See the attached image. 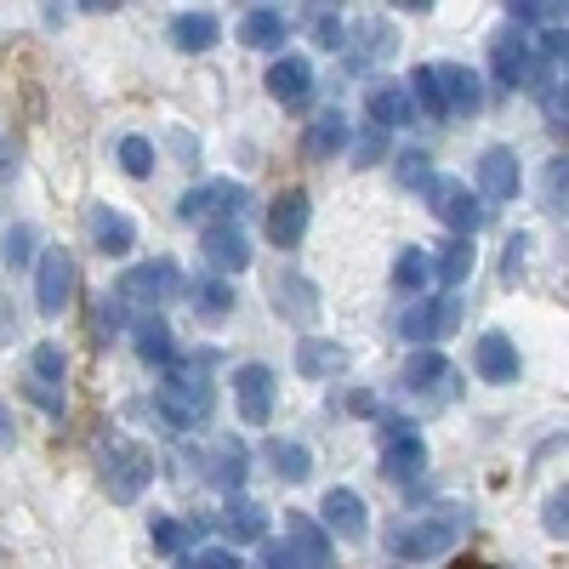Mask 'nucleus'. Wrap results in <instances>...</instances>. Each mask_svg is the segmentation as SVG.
<instances>
[{"instance_id":"nucleus-42","label":"nucleus","mask_w":569,"mask_h":569,"mask_svg":"<svg viewBox=\"0 0 569 569\" xmlns=\"http://www.w3.org/2000/svg\"><path fill=\"white\" fill-rule=\"evenodd\" d=\"M564 154L558 160H547V171H541V188H547V211H564Z\"/></svg>"},{"instance_id":"nucleus-7","label":"nucleus","mask_w":569,"mask_h":569,"mask_svg":"<svg viewBox=\"0 0 569 569\" xmlns=\"http://www.w3.org/2000/svg\"><path fill=\"white\" fill-rule=\"evenodd\" d=\"M74 285H81L74 251H63V245H46V251L35 257V302H40V313L58 319L74 302Z\"/></svg>"},{"instance_id":"nucleus-44","label":"nucleus","mask_w":569,"mask_h":569,"mask_svg":"<svg viewBox=\"0 0 569 569\" xmlns=\"http://www.w3.org/2000/svg\"><path fill=\"white\" fill-rule=\"evenodd\" d=\"M183 569H239V558H234V553H222V547H206V553H194Z\"/></svg>"},{"instance_id":"nucleus-45","label":"nucleus","mask_w":569,"mask_h":569,"mask_svg":"<svg viewBox=\"0 0 569 569\" xmlns=\"http://www.w3.org/2000/svg\"><path fill=\"white\" fill-rule=\"evenodd\" d=\"M313 40H319V46H336V40H342V17L319 7V17H313Z\"/></svg>"},{"instance_id":"nucleus-26","label":"nucleus","mask_w":569,"mask_h":569,"mask_svg":"<svg viewBox=\"0 0 569 569\" xmlns=\"http://www.w3.org/2000/svg\"><path fill=\"white\" fill-rule=\"evenodd\" d=\"M422 467H428V438H422V433L387 438V450H382V473H387V479H416Z\"/></svg>"},{"instance_id":"nucleus-18","label":"nucleus","mask_w":569,"mask_h":569,"mask_svg":"<svg viewBox=\"0 0 569 569\" xmlns=\"http://www.w3.org/2000/svg\"><path fill=\"white\" fill-rule=\"evenodd\" d=\"M438 91H444V114H467V120H473V114L484 109L479 74L461 69V63H444V69H438Z\"/></svg>"},{"instance_id":"nucleus-14","label":"nucleus","mask_w":569,"mask_h":569,"mask_svg":"<svg viewBox=\"0 0 569 569\" xmlns=\"http://www.w3.org/2000/svg\"><path fill=\"white\" fill-rule=\"evenodd\" d=\"M200 251H206V262L217 268V280H222V274H245V268H251V239H245V228H239V222H222V228H206Z\"/></svg>"},{"instance_id":"nucleus-21","label":"nucleus","mask_w":569,"mask_h":569,"mask_svg":"<svg viewBox=\"0 0 569 569\" xmlns=\"http://www.w3.org/2000/svg\"><path fill=\"white\" fill-rule=\"evenodd\" d=\"M285 12L280 7H251L239 17V46H257V52H285Z\"/></svg>"},{"instance_id":"nucleus-49","label":"nucleus","mask_w":569,"mask_h":569,"mask_svg":"<svg viewBox=\"0 0 569 569\" xmlns=\"http://www.w3.org/2000/svg\"><path fill=\"white\" fill-rule=\"evenodd\" d=\"M12 171H17V148L7 143V148H0V177H12Z\"/></svg>"},{"instance_id":"nucleus-40","label":"nucleus","mask_w":569,"mask_h":569,"mask_svg":"<svg viewBox=\"0 0 569 569\" xmlns=\"http://www.w3.org/2000/svg\"><path fill=\"white\" fill-rule=\"evenodd\" d=\"M507 12H512L507 29H535V23L553 29V23H564V7H547V0H518V7H507Z\"/></svg>"},{"instance_id":"nucleus-9","label":"nucleus","mask_w":569,"mask_h":569,"mask_svg":"<svg viewBox=\"0 0 569 569\" xmlns=\"http://www.w3.org/2000/svg\"><path fill=\"white\" fill-rule=\"evenodd\" d=\"M450 331H461V296L456 290H444V296H422L405 319H399V336L405 342H416V348H428V342H438V336H450Z\"/></svg>"},{"instance_id":"nucleus-19","label":"nucleus","mask_w":569,"mask_h":569,"mask_svg":"<svg viewBox=\"0 0 569 569\" xmlns=\"http://www.w3.org/2000/svg\"><path fill=\"white\" fill-rule=\"evenodd\" d=\"M319 530H336L342 541H364V530H370V518H364V502L354 496V490H325V524H319Z\"/></svg>"},{"instance_id":"nucleus-23","label":"nucleus","mask_w":569,"mask_h":569,"mask_svg":"<svg viewBox=\"0 0 569 569\" xmlns=\"http://www.w3.org/2000/svg\"><path fill=\"white\" fill-rule=\"evenodd\" d=\"M274 308L290 319V325H313V319H319V290H313V280L280 274L274 280Z\"/></svg>"},{"instance_id":"nucleus-12","label":"nucleus","mask_w":569,"mask_h":569,"mask_svg":"<svg viewBox=\"0 0 569 569\" xmlns=\"http://www.w3.org/2000/svg\"><path fill=\"white\" fill-rule=\"evenodd\" d=\"M262 86H268V97H274V103H285V109H308V103H313V63L285 52V58L268 63Z\"/></svg>"},{"instance_id":"nucleus-38","label":"nucleus","mask_w":569,"mask_h":569,"mask_svg":"<svg viewBox=\"0 0 569 569\" xmlns=\"http://www.w3.org/2000/svg\"><path fill=\"white\" fill-rule=\"evenodd\" d=\"M405 97H416V103H422V114H428V120H444V91H438V69H428V63L416 69V74H410V91H405ZM416 103H410V109H416Z\"/></svg>"},{"instance_id":"nucleus-34","label":"nucleus","mask_w":569,"mask_h":569,"mask_svg":"<svg viewBox=\"0 0 569 569\" xmlns=\"http://www.w3.org/2000/svg\"><path fill=\"white\" fill-rule=\"evenodd\" d=\"M222 530H228L234 541H262L268 535V512L257 502H234L228 512H222Z\"/></svg>"},{"instance_id":"nucleus-1","label":"nucleus","mask_w":569,"mask_h":569,"mask_svg":"<svg viewBox=\"0 0 569 569\" xmlns=\"http://www.w3.org/2000/svg\"><path fill=\"white\" fill-rule=\"evenodd\" d=\"M467 530H473V512L467 507H433V512H416L405 524L387 530V558L399 564H433L444 553H456Z\"/></svg>"},{"instance_id":"nucleus-22","label":"nucleus","mask_w":569,"mask_h":569,"mask_svg":"<svg viewBox=\"0 0 569 569\" xmlns=\"http://www.w3.org/2000/svg\"><path fill=\"white\" fill-rule=\"evenodd\" d=\"M137 336V354H143V364H154V370H177V342H171V325L160 313H143L137 325H132Z\"/></svg>"},{"instance_id":"nucleus-16","label":"nucleus","mask_w":569,"mask_h":569,"mask_svg":"<svg viewBox=\"0 0 569 569\" xmlns=\"http://www.w3.org/2000/svg\"><path fill=\"white\" fill-rule=\"evenodd\" d=\"M518 183H524V171H518L512 148H484V154H479V194H484V200H512Z\"/></svg>"},{"instance_id":"nucleus-48","label":"nucleus","mask_w":569,"mask_h":569,"mask_svg":"<svg viewBox=\"0 0 569 569\" xmlns=\"http://www.w3.org/2000/svg\"><path fill=\"white\" fill-rule=\"evenodd\" d=\"M564 512H569V496L558 490V496L547 502V518H541V524H547V535H564V530H569V518H564Z\"/></svg>"},{"instance_id":"nucleus-17","label":"nucleus","mask_w":569,"mask_h":569,"mask_svg":"<svg viewBox=\"0 0 569 569\" xmlns=\"http://www.w3.org/2000/svg\"><path fill=\"white\" fill-rule=\"evenodd\" d=\"M285 547L296 553L302 569H331V535L308 512H285Z\"/></svg>"},{"instance_id":"nucleus-8","label":"nucleus","mask_w":569,"mask_h":569,"mask_svg":"<svg viewBox=\"0 0 569 569\" xmlns=\"http://www.w3.org/2000/svg\"><path fill=\"white\" fill-rule=\"evenodd\" d=\"M63 370H69L63 348L58 342H40L29 354V376H23V399H35L52 422H63Z\"/></svg>"},{"instance_id":"nucleus-15","label":"nucleus","mask_w":569,"mask_h":569,"mask_svg":"<svg viewBox=\"0 0 569 569\" xmlns=\"http://www.w3.org/2000/svg\"><path fill=\"white\" fill-rule=\"evenodd\" d=\"M473 370L484 382H496V387H507V382H518V370H524V359H518V348H512V336H502V331H490V336H479L473 342Z\"/></svg>"},{"instance_id":"nucleus-36","label":"nucleus","mask_w":569,"mask_h":569,"mask_svg":"<svg viewBox=\"0 0 569 569\" xmlns=\"http://www.w3.org/2000/svg\"><path fill=\"white\" fill-rule=\"evenodd\" d=\"M428 280H433V257L428 251H399V262H393V290L416 296Z\"/></svg>"},{"instance_id":"nucleus-37","label":"nucleus","mask_w":569,"mask_h":569,"mask_svg":"<svg viewBox=\"0 0 569 569\" xmlns=\"http://www.w3.org/2000/svg\"><path fill=\"white\" fill-rule=\"evenodd\" d=\"M188 302H194V313H228L234 308V285H222L217 274H200L188 285Z\"/></svg>"},{"instance_id":"nucleus-27","label":"nucleus","mask_w":569,"mask_h":569,"mask_svg":"<svg viewBox=\"0 0 569 569\" xmlns=\"http://www.w3.org/2000/svg\"><path fill=\"white\" fill-rule=\"evenodd\" d=\"M364 109H370V126H376V132H393V126H405V120L416 114L410 97H405V86H376V91L364 97Z\"/></svg>"},{"instance_id":"nucleus-20","label":"nucleus","mask_w":569,"mask_h":569,"mask_svg":"<svg viewBox=\"0 0 569 569\" xmlns=\"http://www.w3.org/2000/svg\"><path fill=\"white\" fill-rule=\"evenodd\" d=\"M530 46H524V35H518V29H502L496 35V46H490V69H496V81L512 91V86H524L530 81Z\"/></svg>"},{"instance_id":"nucleus-13","label":"nucleus","mask_w":569,"mask_h":569,"mask_svg":"<svg viewBox=\"0 0 569 569\" xmlns=\"http://www.w3.org/2000/svg\"><path fill=\"white\" fill-rule=\"evenodd\" d=\"M405 393H416V399H450L456 393V364L444 354H433V348H422L405 364Z\"/></svg>"},{"instance_id":"nucleus-10","label":"nucleus","mask_w":569,"mask_h":569,"mask_svg":"<svg viewBox=\"0 0 569 569\" xmlns=\"http://www.w3.org/2000/svg\"><path fill=\"white\" fill-rule=\"evenodd\" d=\"M274 393H280V376L268 364H239L234 370V405H239V422L262 428L274 416Z\"/></svg>"},{"instance_id":"nucleus-35","label":"nucleus","mask_w":569,"mask_h":569,"mask_svg":"<svg viewBox=\"0 0 569 569\" xmlns=\"http://www.w3.org/2000/svg\"><path fill=\"white\" fill-rule=\"evenodd\" d=\"M0 262L7 268H29L35 262V228L29 222H7V228H0Z\"/></svg>"},{"instance_id":"nucleus-3","label":"nucleus","mask_w":569,"mask_h":569,"mask_svg":"<svg viewBox=\"0 0 569 569\" xmlns=\"http://www.w3.org/2000/svg\"><path fill=\"white\" fill-rule=\"evenodd\" d=\"M211 376L206 370H171V376L160 382V393H154V410L165 416V428H177V433H188V428H206L211 422Z\"/></svg>"},{"instance_id":"nucleus-33","label":"nucleus","mask_w":569,"mask_h":569,"mask_svg":"<svg viewBox=\"0 0 569 569\" xmlns=\"http://www.w3.org/2000/svg\"><path fill=\"white\" fill-rule=\"evenodd\" d=\"M473 268H479L473 239H450V251L438 257V268H433V274H438L444 285H467V280H473Z\"/></svg>"},{"instance_id":"nucleus-46","label":"nucleus","mask_w":569,"mask_h":569,"mask_svg":"<svg viewBox=\"0 0 569 569\" xmlns=\"http://www.w3.org/2000/svg\"><path fill=\"white\" fill-rule=\"evenodd\" d=\"M428 177H433V171H428V154H405V160H399V183H405V188L428 183Z\"/></svg>"},{"instance_id":"nucleus-29","label":"nucleus","mask_w":569,"mask_h":569,"mask_svg":"<svg viewBox=\"0 0 569 569\" xmlns=\"http://www.w3.org/2000/svg\"><path fill=\"white\" fill-rule=\"evenodd\" d=\"M217 17L211 12H183L177 23H171V46H177V52H211L217 46Z\"/></svg>"},{"instance_id":"nucleus-39","label":"nucleus","mask_w":569,"mask_h":569,"mask_svg":"<svg viewBox=\"0 0 569 569\" xmlns=\"http://www.w3.org/2000/svg\"><path fill=\"white\" fill-rule=\"evenodd\" d=\"M120 171H126V177H148V171H154V143L148 137H120Z\"/></svg>"},{"instance_id":"nucleus-43","label":"nucleus","mask_w":569,"mask_h":569,"mask_svg":"<svg viewBox=\"0 0 569 569\" xmlns=\"http://www.w3.org/2000/svg\"><path fill=\"white\" fill-rule=\"evenodd\" d=\"M387 154V132H376V126H370L364 137H359V148H354V165H376Z\"/></svg>"},{"instance_id":"nucleus-4","label":"nucleus","mask_w":569,"mask_h":569,"mask_svg":"<svg viewBox=\"0 0 569 569\" xmlns=\"http://www.w3.org/2000/svg\"><path fill=\"white\" fill-rule=\"evenodd\" d=\"M171 296H183V268L171 262V257L137 262V268H126V274H120V285H114V302H120V308H137V313L165 308Z\"/></svg>"},{"instance_id":"nucleus-47","label":"nucleus","mask_w":569,"mask_h":569,"mask_svg":"<svg viewBox=\"0 0 569 569\" xmlns=\"http://www.w3.org/2000/svg\"><path fill=\"white\" fill-rule=\"evenodd\" d=\"M262 569H302V564H296V553L285 547V541H268V547H262Z\"/></svg>"},{"instance_id":"nucleus-2","label":"nucleus","mask_w":569,"mask_h":569,"mask_svg":"<svg viewBox=\"0 0 569 569\" xmlns=\"http://www.w3.org/2000/svg\"><path fill=\"white\" fill-rule=\"evenodd\" d=\"M97 473H103L109 502H137L148 484H154V450L137 438H126L120 428L97 433Z\"/></svg>"},{"instance_id":"nucleus-5","label":"nucleus","mask_w":569,"mask_h":569,"mask_svg":"<svg viewBox=\"0 0 569 569\" xmlns=\"http://www.w3.org/2000/svg\"><path fill=\"white\" fill-rule=\"evenodd\" d=\"M245 206H251V194H245L234 177H211L200 188H188L177 200V217L183 222H206V228H222V222H239Z\"/></svg>"},{"instance_id":"nucleus-31","label":"nucleus","mask_w":569,"mask_h":569,"mask_svg":"<svg viewBox=\"0 0 569 569\" xmlns=\"http://www.w3.org/2000/svg\"><path fill=\"white\" fill-rule=\"evenodd\" d=\"M211 461H217V467H211V479H217V484H228V490H239L245 473H251V456H245V444H239V438H222Z\"/></svg>"},{"instance_id":"nucleus-11","label":"nucleus","mask_w":569,"mask_h":569,"mask_svg":"<svg viewBox=\"0 0 569 569\" xmlns=\"http://www.w3.org/2000/svg\"><path fill=\"white\" fill-rule=\"evenodd\" d=\"M308 222H313V200L308 188H285L274 206H268V239L280 245V251H296V245L308 239Z\"/></svg>"},{"instance_id":"nucleus-30","label":"nucleus","mask_w":569,"mask_h":569,"mask_svg":"<svg viewBox=\"0 0 569 569\" xmlns=\"http://www.w3.org/2000/svg\"><path fill=\"white\" fill-rule=\"evenodd\" d=\"M268 461H274L280 484H308V473H313V456L302 450V444H285V438L268 444Z\"/></svg>"},{"instance_id":"nucleus-32","label":"nucleus","mask_w":569,"mask_h":569,"mask_svg":"<svg viewBox=\"0 0 569 569\" xmlns=\"http://www.w3.org/2000/svg\"><path fill=\"white\" fill-rule=\"evenodd\" d=\"M354 46H359V58H354V63H387V52H393L399 40H393V23H382V17H364Z\"/></svg>"},{"instance_id":"nucleus-6","label":"nucleus","mask_w":569,"mask_h":569,"mask_svg":"<svg viewBox=\"0 0 569 569\" xmlns=\"http://www.w3.org/2000/svg\"><path fill=\"white\" fill-rule=\"evenodd\" d=\"M422 194H428L433 217H438L456 239H473V234L484 228V206H479V194H467V183H456V177H428Z\"/></svg>"},{"instance_id":"nucleus-41","label":"nucleus","mask_w":569,"mask_h":569,"mask_svg":"<svg viewBox=\"0 0 569 569\" xmlns=\"http://www.w3.org/2000/svg\"><path fill=\"white\" fill-rule=\"evenodd\" d=\"M194 535H200V530H188V524H171V518H154V547H160L165 558L188 553V547H194Z\"/></svg>"},{"instance_id":"nucleus-25","label":"nucleus","mask_w":569,"mask_h":569,"mask_svg":"<svg viewBox=\"0 0 569 569\" xmlns=\"http://www.w3.org/2000/svg\"><path fill=\"white\" fill-rule=\"evenodd\" d=\"M302 148H308V160L342 154V148H348V114H342V109H325V114H319L313 126L302 132Z\"/></svg>"},{"instance_id":"nucleus-28","label":"nucleus","mask_w":569,"mask_h":569,"mask_svg":"<svg viewBox=\"0 0 569 569\" xmlns=\"http://www.w3.org/2000/svg\"><path fill=\"white\" fill-rule=\"evenodd\" d=\"M296 370H302V376H331V370H348V348H342V342L302 336V348H296Z\"/></svg>"},{"instance_id":"nucleus-24","label":"nucleus","mask_w":569,"mask_h":569,"mask_svg":"<svg viewBox=\"0 0 569 569\" xmlns=\"http://www.w3.org/2000/svg\"><path fill=\"white\" fill-rule=\"evenodd\" d=\"M132 239H137V228H132V217L126 211H114V206H91V245L103 257H126L132 251Z\"/></svg>"},{"instance_id":"nucleus-50","label":"nucleus","mask_w":569,"mask_h":569,"mask_svg":"<svg viewBox=\"0 0 569 569\" xmlns=\"http://www.w3.org/2000/svg\"><path fill=\"white\" fill-rule=\"evenodd\" d=\"M17 438V428H12V416H7V405H0V444H12Z\"/></svg>"}]
</instances>
